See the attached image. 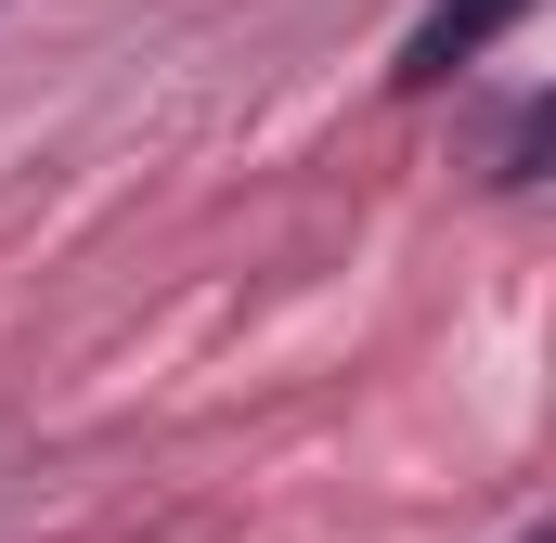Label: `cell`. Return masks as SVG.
<instances>
[{"mask_svg":"<svg viewBox=\"0 0 556 543\" xmlns=\"http://www.w3.org/2000/svg\"><path fill=\"white\" fill-rule=\"evenodd\" d=\"M518 13H531V0H440L415 39H402V91H440L453 65H479V52H492V39H505Z\"/></svg>","mask_w":556,"mask_h":543,"instance_id":"cell-1","label":"cell"}]
</instances>
